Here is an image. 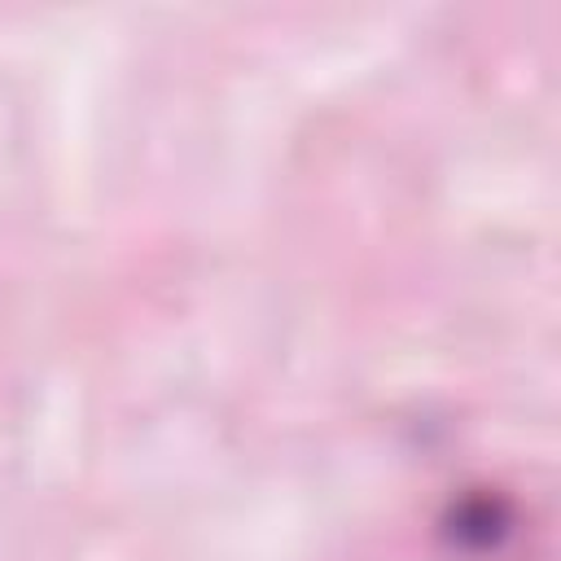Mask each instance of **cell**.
Wrapping results in <instances>:
<instances>
[{
	"mask_svg": "<svg viewBox=\"0 0 561 561\" xmlns=\"http://www.w3.org/2000/svg\"><path fill=\"white\" fill-rule=\"evenodd\" d=\"M508 530V508L495 500V495H473L465 504H456L451 513V535L460 543H495L500 535Z\"/></svg>",
	"mask_w": 561,
	"mask_h": 561,
	"instance_id": "obj_1",
	"label": "cell"
}]
</instances>
